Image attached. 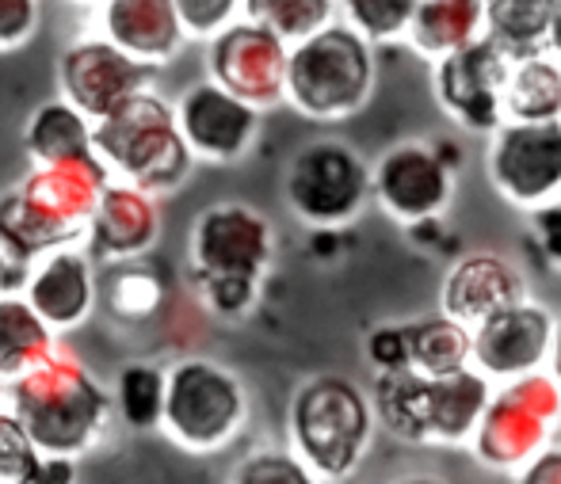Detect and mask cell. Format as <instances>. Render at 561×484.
<instances>
[{"mask_svg": "<svg viewBox=\"0 0 561 484\" xmlns=\"http://www.w3.org/2000/svg\"><path fill=\"white\" fill-rule=\"evenodd\" d=\"M112 184V169L100 157L35 164L20 187L0 195V233L31 264L58 249H77V241H89L96 206Z\"/></svg>", "mask_w": 561, "mask_h": 484, "instance_id": "obj_1", "label": "cell"}, {"mask_svg": "<svg viewBox=\"0 0 561 484\" xmlns=\"http://www.w3.org/2000/svg\"><path fill=\"white\" fill-rule=\"evenodd\" d=\"M192 279L210 313L237 321L260 298L275 256L272 221L249 203H215L192 226Z\"/></svg>", "mask_w": 561, "mask_h": 484, "instance_id": "obj_2", "label": "cell"}, {"mask_svg": "<svg viewBox=\"0 0 561 484\" xmlns=\"http://www.w3.org/2000/svg\"><path fill=\"white\" fill-rule=\"evenodd\" d=\"M8 412L43 454L77 458L107 431L115 396L84 370V362L58 352L46 367L8 385Z\"/></svg>", "mask_w": 561, "mask_h": 484, "instance_id": "obj_3", "label": "cell"}, {"mask_svg": "<svg viewBox=\"0 0 561 484\" xmlns=\"http://www.w3.org/2000/svg\"><path fill=\"white\" fill-rule=\"evenodd\" d=\"M378 427L401 442L416 447H462L473 442L493 401V382L478 367H466L447 378H424L413 370L375 378Z\"/></svg>", "mask_w": 561, "mask_h": 484, "instance_id": "obj_4", "label": "cell"}, {"mask_svg": "<svg viewBox=\"0 0 561 484\" xmlns=\"http://www.w3.org/2000/svg\"><path fill=\"white\" fill-rule=\"evenodd\" d=\"M290 450L321 481H347L367 458L378 431L375 401L355 378L318 374L302 382L287 408Z\"/></svg>", "mask_w": 561, "mask_h": 484, "instance_id": "obj_5", "label": "cell"}, {"mask_svg": "<svg viewBox=\"0 0 561 484\" xmlns=\"http://www.w3.org/2000/svg\"><path fill=\"white\" fill-rule=\"evenodd\" d=\"M96 157L123 184L146 195L176 192L195 164L176 123V107L153 89L118 103L96 123Z\"/></svg>", "mask_w": 561, "mask_h": 484, "instance_id": "obj_6", "label": "cell"}, {"mask_svg": "<svg viewBox=\"0 0 561 484\" xmlns=\"http://www.w3.org/2000/svg\"><path fill=\"white\" fill-rule=\"evenodd\" d=\"M375 43H367L344 20L290 46L287 103L310 123H344L359 115L375 96Z\"/></svg>", "mask_w": 561, "mask_h": 484, "instance_id": "obj_7", "label": "cell"}, {"mask_svg": "<svg viewBox=\"0 0 561 484\" xmlns=\"http://www.w3.org/2000/svg\"><path fill=\"white\" fill-rule=\"evenodd\" d=\"M249 419L244 382L218 359L187 355L169 367L164 435L187 454H215L241 435Z\"/></svg>", "mask_w": 561, "mask_h": 484, "instance_id": "obj_8", "label": "cell"}, {"mask_svg": "<svg viewBox=\"0 0 561 484\" xmlns=\"http://www.w3.org/2000/svg\"><path fill=\"white\" fill-rule=\"evenodd\" d=\"M561 424V385L550 370L516 378L496 385L481 427L473 435V458L489 470L519 473L527 462L554 442V427Z\"/></svg>", "mask_w": 561, "mask_h": 484, "instance_id": "obj_9", "label": "cell"}, {"mask_svg": "<svg viewBox=\"0 0 561 484\" xmlns=\"http://www.w3.org/2000/svg\"><path fill=\"white\" fill-rule=\"evenodd\" d=\"M283 195L298 221L313 229H340L355 221L375 195L370 169L352 146L321 138L302 146L287 164Z\"/></svg>", "mask_w": 561, "mask_h": 484, "instance_id": "obj_10", "label": "cell"}, {"mask_svg": "<svg viewBox=\"0 0 561 484\" xmlns=\"http://www.w3.org/2000/svg\"><path fill=\"white\" fill-rule=\"evenodd\" d=\"M485 172L493 192L531 214L561 195V118L554 123H504L489 138Z\"/></svg>", "mask_w": 561, "mask_h": 484, "instance_id": "obj_11", "label": "cell"}, {"mask_svg": "<svg viewBox=\"0 0 561 484\" xmlns=\"http://www.w3.org/2000/svg\"><path fill=\"white\" fill-rule=\"evenodd\" d=\"M516 58L504 54L493 38H478L466 50L447 54L432 69V96L439 111L455 118L462 130L489 134L493 138L504 126V89Z\"/></svg>", "mask_w": 561, "mask_h": 484, "instance_id": "obj_12", "label": "cell"}, {"mask_svg": "<svg viewBox=\"0 0 561 484\" xmlns=\"http://www.w3.org/2000/svg\"><path fill=\"white\" fill-rule=\"evenodd\" d=\"M447 146L436 141H398L390 146L378 164L370 169V184H375V203L390 214L393 221L416 229L436 221L450 206L455 195V169Z\"/></svg>", "mask_w": 561, "mask_h": 484, "instance_id": "obj_13", "label": "cell"}, {"mask_svg": "<svg viewBox=\"0 0 561 484\" xmlns=\"http://www.w3.org/2000/svg\"><path fill=\"white\" fill-rule=\"evenodd\" d=\"M287 66L290 46L249 20H237L218 38H210V81L256 111L287 100Z\"/></svg>", "mask_w": 561, "mask_h": 484, "instance_id": "obj_14", "label": "cell"}, {"mask_svg": "<svg viewBox=\"0 0 561 484\" xmlns=\"http://www.w3.org/2000/svg\"><path fill=\"white\" fill-rule=\"evenodd\" d=\"M153 66H141L130 54H123L104 35L77 38L58 58V89L84 118L100 123L118 103H126L153 84Z\"/></svg>", "mask_w": 561, "mask_h": 484, "instance_id": "obj_15", "label": "cell"}, {"mask_svg": "<svg viewBox=\"0 0 561 484\" xmlns=\"http://www.w3.org/2000/svg\"><path fill=\"white\" fill-rule=\"evenodd\" d=\"M554 339H558L554 313L527 298L473 329V367L496 385L539 374V370L550 367Z\"/></svg>", "mask_w": 561, "mask_h": 484, "instance_id": "obj_16", "label": "cell"}, {"mask_svg": "<svg viewBox=\"0 0 561 484\" xmlns=\"http://www.w3.org/2000/svg\"><path fill=\"white\" fill-rule=\"evenodd\" d=\"M527 298H531L527 272L504 252H466L439 283V313L466 324L470 332Z\"/></svg>", "mask_w": 561, "mask_h": 484, "instance_id": "obj_17", "label": "cell"}, {"mask_svg": "<svg viewBox=\"0 0 561 484\" xmlns=\"http://www.w3.org/2000/svg\"><path fill=\"white\" fill-rule=\"evenodd\" d=\"M176 123L195 161H241L260 134V111L229 96L215 81H199L176 100Z\"/></svg>", "mask_w": 561, "mask_h": 484, "instance_id": "obj_18", "label": "cell"}, {"mask_svg": "<svg viewBox=\"0 0 561 484\" xmlns=\"http://www.w3.org/2000/svg\"><path fill=\"white\" fill-rule=\"evenodd\" d=\"M157 237H161L157 195H146L138 187L115 180L96 206L84 252L92 260H107V264H134V260L153 249Z\"/></svg>", "mask_w": 561, "mask_h": 484, "instance_id": "obj_19", "label": "cell"}, {"mask_svg": "<svg viewBox=\"0 0 561 484\" xmlns=\"http://www.w3.org/2000/svg\"><path fill=\"white\" fill-rule=\"evenodd\" d=\"M38 316L54 332H73L96 309V267L84 249H58L43 256L31 272V283L23 290Z\"/></svg>", "mask_w": 561, "mask_h": 484, "instance_id": "obj_20", "label": "cell"}, {"mask_svg": "<svg viewBox=\"0 0 561 484\" xmlns=\"http://www.w3.org/2000/svg\"><path fill=\"white\" fill-rule=\"evenodd\" d=\"M104 38L141 66H164L187 43L176 0H104Z\"/></svg>", "mask_w": 561, "mask_h": 484, "instance_id": "obj_21", "label": "cell"}, {"mask_svg": "<svg viewBox=\"0 0 561 484\" xmlns=\"http://www.w3.org/2000/svg\"><path fill=\"white\" fill-rule=\"evenodd\" d=\"M58 332L31 309L23 293L0 298V382L12 385L58 355Z\"/></svg>", "mask_w": 561, "mask_h": 484, "instance_id": "obj_22", "label": "cell"}, {"mask_svg": "<svg viewBox=\"0 0 561 484\" xmlns=\"http://www.w3.org/2000/svg\"><path fill=\"white\" fill-rule=\"evenodd\" d=\"M409 46L432 61L485 38V0H416Z\"/></svg>", "mask_w": 561, "mask_h": 484, "instance_id": "obj_23", "label": "cell"}, {"mask_svg": "<svg viewBox=\"0 0 561 484\" xmlns=\"http://www.w3.org/2000/svg\"><path fill=\"white\" fill-rule=\"evenodd\" d=\"M23 146L35 164L89 161L96 157V123L84 118L69 100H46L23 126Z\"/></svg>", "mask_w": 561, "mask_h": 484, "instance_id": "obj_24", "label": "cell"}, {"mask_svg": "<svg viewBox=\"0 0 561 484\" xmlns=\"http://www.w3.org/2000/svg\"><path fill=\"white\" fill-rule=\"evenodd\" d=\"M409 370L424 378H447L473 367V332L450 316H424L405 324Z\"/></svg>", "mask_w": 561, "mask_h": 484, "instance_id": "obj_25", "label": "cell"}, {"mask_svg": "<svg viewBox=\"0 0 561 484\" xmlns=\"http://www.w3.org/2000/svg\"><path fill=\"white\" fill-rule=\"evenodd\" d=\"M561 118V61L535 54L512 66L504 89V123H554Z\"/></svg>", "mask_w": 561, "mask_h": 484, "instance_id": "obj_26", "label": "cell"}, {"mask_svg": "<svg viewBox=\"0 0 561 484\" xmlns=\"http://www.w3.org/2000/svg\"><path fill=\"white\" fill-rule=\"evenodd\" d=\"M558 0H485V35L516 61L547 54Z\"/></svg>", "mask_w": 561, "mask_h": 484, "instance_id": "obj_27", "label": "cell"}, {"mask_svg": "<svg viewBox=\"0 0 561 484\" xmlns=\"http://www.w3.org/2000/svg\"><path fill=\"white\" fill-rule=\"evenodd\" d=\"M340 0H241V20L279 35L287 46H298L336 23Z\"/></svg>", "mask_w": 561, "mask_h": 484, "instance_id": "obj_28", "label": "cell"}, {"mask_svg": "<svg viewBox=\"0 0 561 484\" xmlns=\"http://www.w3.org/2000/svg\"><path fill=\"white\" fill-rule=\"evenodd\" d=\"M115 412L126 427L149 431L164 424V396H169V370L157 362H126L115 378Z\"/></svg>", "mask_w": 561, "mask_h": 484, "instance_id": "obj_29", "label": "cell"}, {"mask_svg": "<svg viewBox=\"0 0 561 484\" xmlns=\"http://www.w3.org/2000/svg\"><path fill=\"white\" fill-rule=\"evenodd\" d=\"M416 0H340V20L367 43H393L413 27Z\"/></svg>", "mask_w": 561, "mask_h": 484, "instance_id": "obj_30", "label": "cell"}, {"mask_svg": "<svg viewBox=\"0 0 561 484\" xmlns=\"http://www.w3.org/2000/svg\"><path fill=\"white\" fill-rule=\"evenodd\" d=\"M164 301V283L153 267L141 264H123L107 279V309L123 321H146L161 309Z\"/></svg>", "mask_w": 561, "mask_h": 484, "instance_id": "obj_31", "label": "cell"}, {"mask_svg": "<svg viewBox=\"0 0 561 484\" xmlns=\"http://www.w3.org/2000/svg\"><path fill=\"white\" fill-rule=\"evenodd\" d=\"M229 484H325L295 450H256L237 470L229 473Z\"/></svg>", "mask_w": 561, "mask_h": 484, "instance_id": "obj_32", "label": "cell"}, {"mask_svg": "<svg viewBox=\"0 0 561 484\" xmlns=\"http://www.w3.org/2000/svg\"><path fill=\"white\" fill-rule=\"evenodd\" d=\"M38 465H43V450L31 442L12 412L0 408V484H35Z\"/></svg>", "mask_w": 561, "mask_h": 484, "instance_id": "obj_33", "label": "cell"}, {"mask_svg": "<svg viewBox=\"0 0 561 484\" xmlns=\"http://www.w3.org/2000/svg\"><path fill=\"white\" fill-rule=\"evenodd\" d=\"M187 38H218L241 15V0H176Z\"/></svg>", "mask_w": 561, "mask_h": 484, "instance_id": "obj_34", "label": "cell"}, {"mask_svg": "<svg viewBox=\"0 0 561 484\" xmlns=\"http://www.w3.org/2000/svg\"><path fill=\"white\" fill-rule=\"evenodd\" d=\"M367 359L378 367V374H401L409 370V344L405 324H382L367 336Z\"/></svg>", "mask_w": 561, "mask_h": 484, "instance_id": "obj_35", "label": "cell"}, {"mask_svg": "<svg viewBox=\"0 0 561 484\" xmlns=\"http://www.w3.org/2000/svg\"><path fill=\"white\" fill-rule=\"evenodd\" d=\"M527 229H531V241L539 249L542 264L561 275V195L527 214Z\"/></svg>", "mask_w": 561, "mask_h": 484, "instance_id": "obj_36", "label": "cell"}, {"mask_svg": "<svg viewBox=\"0 0 561 484\" xmlns=\"http://www.w3.org/2000/svg\"><path fill=\"white\" fill-rule=\"evenodd\" d=\"M38 27V0H0V50H20Z\"/></svg>", "mask_w": 561, "mask_h": 484, "instance_id": "obj_37", "label": "cell"}, {"mask_svg": "<svg viewBox=\"0 0 561 484\" xmlns=\"http://www.w3.org/2000/svg\"><path fill=\"white\" fill-rule=\"evenodd\" d=\"M31 272H35V264H31L27 256H20V252L12 249V241L0 233V298L27 290Z\"/></svg>", "mask_w": 561, "mask_h": 484, "instance_id": "obj_38", "label": "cell"}, {"mask_svg": "<svg viewBox=\"0 0 561 484\" xmlns=\"http://www.w3.org/2000/svg\"><path fill=\"white\" fill-rule=\"evenodd\" d=\"M516 484H561V442H550L535 462L516 473Z\"/></svg>", "mask_w": 561, "mask_h": 484, "instance_id": "obj_39", "label": "cell"}, {"mask_svg": "<svg viewBox=\"0 0 561 484\" xmlns=\"http://www.w3.org/2000/svg\"><path fill=\"white\" fill-rule=\"evenodd\" d=\"M35 484H77V458L43 454V465L35 473Z\"/></svg>", "mask_w": 561, "mask_h": 484, "instance_id": "obj_40", "label": "cell"}, {"mask_svg": "<svg viewBox=\"0 0 561 484\" xmlns=\"http://www.w3.org/2000/svg\"><path fill=\"white\" fill-rule=\"evenodd\" d=\"M547 50L554 54L561 61V0H558V12H554V23H550V38H547Z\"/></svg>", "mask_w": 561, "mask_h": 484, "instance_id": "obj_41", "label": "cell"}, {"mask_svg": "<svg viewBox=\"0 0 561 484\" xmlns=\"http://www.w3.org/2000/svg\"><path fill=\"white\" fill-rule=\"evenodd\" d=\"M390 484H450V481L436 477V473H405V477H393Z\"/></svg>", "mask_w": 561, "mask_h": 484, "instance_id": "obj_42", "label": "cell"}, {"mask_svg": "<svg viewBox=\"0 0 561 484\" xmlns=\"http://www.w3.org/2000/svg\"><path fill=\"white\" fill-rule=\"evenodd\" d=\"M550 374L558 378V385H561V321H558V339H554V355H550Z\"/></svg>", "mask_w": 561, "mask_h": 484, "instance_id": "obj_43", "label": "cell"}, {"mask_svg": "<svg viewBox=\"0 0 561 484\" xmlns=\"http://www.w3.org/2000/svg\"><path fill=\"white\" fill-rule=\"evenodd\" d=\"M0 401H4V382H0Z\"/></svg>", "mask_w": 561, "mask_h": 484, "instance_id": "obj_44", "label": "cell"}]
</instances>
